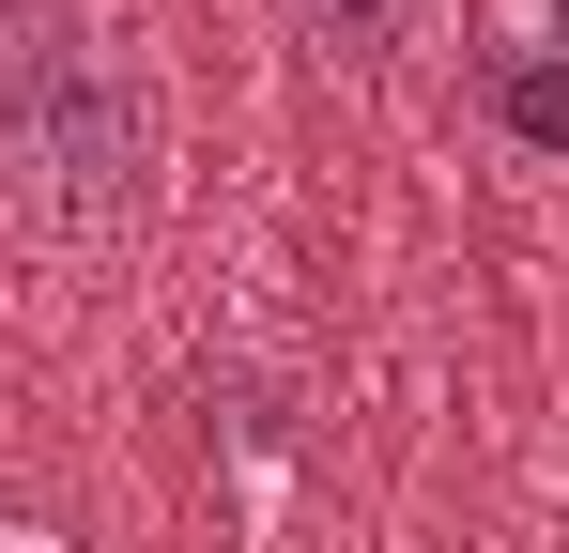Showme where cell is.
Returning a JSON list of instances; mask_svg holds the SVG:
<instances>
[{"label":"cell","instance_id":"1","mask_svg":"<svg viewBox=\"0 0 569 553\" xmlns=\"http://www.w3.org/2000/svg\"><path fill=\"white\" fill-rule=\"evenodd\" d=\"M170 184V78L108 0H0V200L47 247H123Z\"/></svg>","mask_w":569,"mask_h":553},{"label":"cell","instance_id":"2","mask_svg":"<svg viewBox=\"0 0 569 553\" xmlns=\"http://www.w3.org/2000/svg\"><path fill=\"white\" fill-rule=\"evenodd\" d=\"M477 92H492V139H508L523 170H569V47L555 31H508Z\"/></svg>","mask_w":569,"mask_h":553},{"label":"cell","instance_id":"3","mask_svg":"<svg viewBox=\"0 0 569 553\" xmlns=\"http://www.w3.org/2000/svg\"><path fill=\"white\" fill-rule=\"evenodd\" d=\"M400 16H416V0H292V31H308L323 62H385V47H400Z\"/></svg>","mask_w":569,"mask_h":553},{"label":"cell","instance_id":"4","mask_svg":"<svg viewBox=\"0 0 569 553\" xmlns=\"http://www.w3.org/2000/svg\"><path fill=\"white\" fill-rule=\"evenodd\" d=\"M0 553H62V539H47V523H0Z\"/></svg>","mask_w":569,"mask_h":553}]
</instances>
